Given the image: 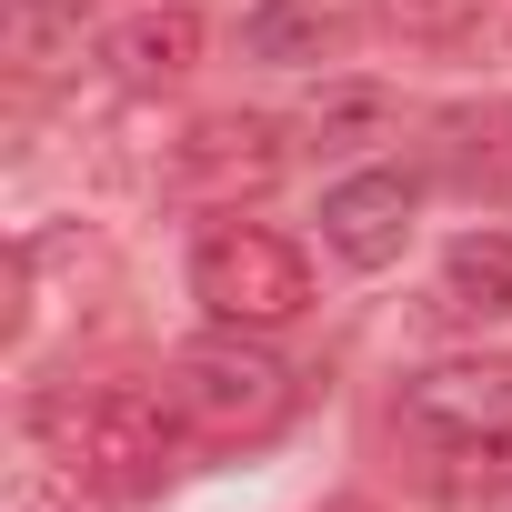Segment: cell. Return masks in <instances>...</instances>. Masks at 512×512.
<instances>
[{
	"instance_id": "obj_13",
	"label": "cell",
	"mask_w": 512,
	"mask_h": 512,
	"mask_svg": "<svg viewBox=\"0 0 512 512\" xmlns=\"http://www.w3.org/2000/svg\"><path fill=\"white\" fill-rule=\"evenodd\" d=\"M382 21H392L402 41H462V31L482 21V0H382Z\"/></svg>"
},
{
	"instance_id": "obj_9",
	"label": "cell",
	"mask_w": 512,
	"mask_h": 512,
	"mask_svg": "<svg viewBox=\"0 0 512 512\" xmlns=\"http://www.w3.org/2000/svg\"><path fill=\"white\" fill-rule=\"evenodd\" d=\"M342 41V21L322 11V0H262V11L241 21V51L251 61H322Z\"/></svg>"
},
{
	"instance_id": "obj_2",
	"label": "cell",
	"mask_w": 512,
	"mask_h": 512,
	"mask_svg": "<svg viewBox=\"0 0 512 512\" xmlns=\"http://www.w3.org/2000/svg\"><path fill=\"white\" fill-rule=\"evenodd\" d=\"M191 302L221 332H292L312 312V262L272 221H211L191 241Z\"/></svg>"
},
{
	"instance_id": "obj_11",
	"label": "cell",
	"mask_w": 512,
	"mask_h": 512,
	"mask_svg": "<svg viewBox=\"0 0 512 512\" xmlns=\"http://www.w3.org/2000/svg\"><path fill=\"white\" fill-rule=\"evenodd\" d=\"M372 131H392V91L342 81V91L312 101V141H322V151H352V141H372Z\"/></svg>"
},
{
	"instance_id": "obj_7",
	"label": "cell",
	"mask_w": 512,
	"mask_h": 512,
	"mask_svg": "<svg viewBox=\"0 0 512 512\" xmlns=\"http://www.w3.org/2000/svg\"><path fill=\"white\" fill-rule=\"evenodd\" d=\"M101 61H111L121 91H171L201 61V11H191V0H141V11H121L101 31Z\"/></svg>"
},
{
	"instance_id": "obj_3",
	"label": "cell",
	"mask_w": 512,
	"mask_h": 512,
	"mask_svg": "<svg viewBox=\"0 0 512 512\" xmlns=\"http://www.w3.org/2000/svg\"><path fill=\"white\" fill-rule=\"evenodd\" d=\"M292 402H302V382H292V362L262 352V332H211L171 362V412L201 422L211 442H262L292 422Z\"/></svg>"
},
{
	"instance_id": "obj_15",
	"label": "cell",
	"mask_w": 512,
	"mask_h": 512,
	"mask_svg": "<svg viewBox=\"0 0 512 512\" xmlns=\"http://www.w3.org/2000/svg\"><path fill=\"white\" fill-rule=\"evenodd\" d=\"M332 512H372V502H332Z\"/></svg>"
},
{
	"instance_id": "obj_6",
	"label": "cell",
	"mask_w": 512,
	"mask_h": 512,
	"mask_svg": "<svg viewBox=\"0 0 512 512\" xmlns=\"http://www.w3.org/2000/svg\"><path fill=\"white\" fill-rule=\"evenodd\" d=\"M412 221H422V181L412 171H352V181L322 191V241L342 251L352 272H392Z\"/></svg>"
},
{
	"instance_id": "obj_1",
	"label": "cell",
	"mask_w": 512,
	"mask_h": 512,
	"mask_svg": "<svg viewBox=\"0 0 512 512\" xmlns=\"http://www.w3.org/2000/svg\"><path fill=\"white\" fill-rule=\"evenodd\" d=\"M41 442L81 472V482H101L111 502H131V492H161L171 472H181V422L141 392V382H91V392H41Z\"/></svg>"
},
{
	"instance_id": "obj_5",
	"label": "cell",
	"mask_w": 512,
	"mask_h": 512,
	"mask_svg": "<svg viewBox=\"0 0 512 512\" xmlns=\"http://www.w3.org/2000/svg\"><path fill=\"white\" fill-rule=\"evenodd\" d=\"M171 181L211 211H241V191H272L282 181V131L262 111H211L171 141Z\"/></svg>"
},
{
	"instance_id": "obj_10",
	"label": "cell",
	"mask_w": 512,
	"mask_h": 512,
	"mask_svg": "<svg viewBox=\"0 0 512 512\" xmlns=\"http://www.w3.org/2000/svg\"><path fill=\"white\" fill-rule=\"evenodd\" d=\"M11 61L21 71L81 61V0H11Z\"/></svg>"
},
{
	"instance_id": "obj_4",
	"label": "cell",
	"mask_w": 512,
	"mask_h": 512,
	"mask_svg": "<svg viewBox=\"0 0 512 512\" xmlns=\"http://www.w3.org/2000/svg\"><path fill=\"white\" fill-rule=\"evenodd\" d=\"M402 422L442 452H502L512 442V352H462L402 382Z\"/></svg>"
},
{
	"instance_id": "obj_12",
	"label": "cell",
	"mask_w": 512,
	"mask_h": 512,
	"mask_svg": "<svg viewBox=\"0 0 512 512\" xmlns=\"http://www.w3.org/2000/svg\"><path fill=\"white\" fill-rule=\"evenodd\" d=\"M11 512H111V492H101V482H81V472L51 452V462H21V482H11Z\"/></svg>"
},
{
	"instance_id": "obj_8",
	"label": "cell",
	"mask_w": 512,
	"mask_h": 512,
	"mask_svg": "<svg viewBox=\"0 0 512 512\" xmlns=\"http://www.w3.org/2000/svg\"><path fill=\"white\" fill-rule=\"evenodd\" d=\"M442 302L472 312V322H502L512 312V231H462L442 251Z\"/></svg>"
},
{
	"instance_id": "obj_14",
	"label": "cell",
	"mask_w": 512,
	"mask_h": 512,
	"mask_svg": "<svg viewBox=\"0 0 512 512\" xmlns=\"http://www.w3.org/2000/svg\"><path fill=\"white\" fill-rule=\"evenodd\" d=\"M482 512H512V482H492V492H482Z\"/></svg>"
}]
</instances>
